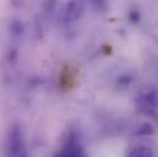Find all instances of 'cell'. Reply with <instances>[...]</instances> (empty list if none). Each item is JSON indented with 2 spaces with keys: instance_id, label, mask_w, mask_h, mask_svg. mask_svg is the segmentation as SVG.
I'll return each mask as SVG.
<instances>
[{
  "instance_id": "cell-3",
  "label": "cell",
  "mask_w": 158,
  "mask_h": 157,
  "mask_svg": "<svg viewBox=\"0 0 158 157\" xmlns=\"http://www.w3.org/2000/svg\"><path fill=\"white\" fill-rule=\"evenodd\" d=\"M81 12H82V4H81V1H79V0H73L68 5L65 19H66V21L77 20V17L81 15Z\"/></svg>"
},
{
  "instance_id": "cell-2",
  "label": "cell",
  "mask_w": 158,
  "mask_h": 157,
  "mask_svg": "<svg viewBox=\"0 0 158 157\" xmlns=\"http://www.w3.org/2000/svg\"><path fill=\"white\" fill-rule=\"evenodd\" d=\"M137 104H139V108L141 112L146 113V114H152L156 108H157V102H156V98L151 93H146V95H142L139 101H137Z\"/></svg>"
},
{
  "instance_id": "cell-4",
  "label": "cell",
  "mask_w": 158,
  "mask_h": 157,
  "mask_svg": "<svg viewBox=\"0 0 158 157\" xmlns=\"http://www.w3.org/2000/svg\"><path fill=\"white\" fill-rule=\"evenodd\" d=\"M132 156H151L152 155V151L147 147H139L136 150H134L131 152Z\"/></svg>"
},
{
  "instance_id": "cell-1",
  "label": "cell",
  "mask_w": 158,
  "mask_h": 157,
  "mask_svg": "<svg viewBox=\"0 0 158 157\" xmlns=\"http://www.w3.org/2000/svg\"><path fill=\"white\" fill-rule=\"evenodd\" d=\"M7 152L12 156H21L23 155V144L21 138V131L17 126L12 128L7 140Z\"/></svg>"
}]
</instances>
